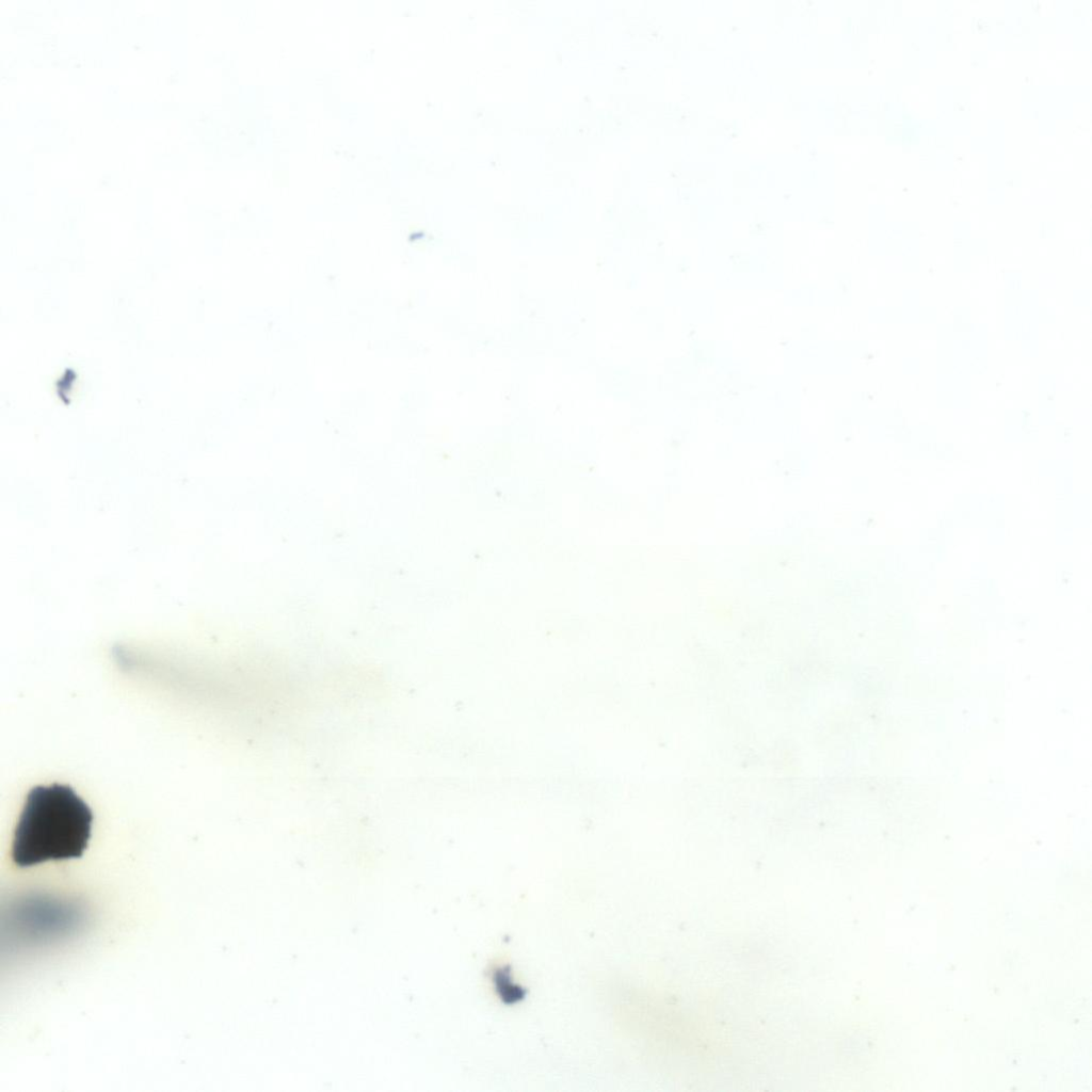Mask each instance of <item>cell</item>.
<instances>
[{"label": "cell", "instance_id": "1", "mask_svg": "<svg viewBox=\"0 0 1092 1092\" xmlns=\"http://www.w3.org/2000/svg\"><path fill=\"white\" fill-rule=\"evenodd\" d=\"M94 820L90 806L70 786L33 787L14 831L12 860L20 868L81 857Z\"/></svg>", "mask_w": 1092, "mask_h": 1092}]
</instances>
